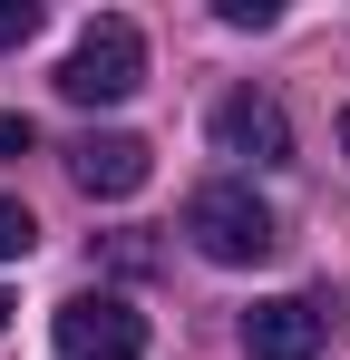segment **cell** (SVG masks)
Segmentation results:
<instances>
[{
  "instance_id": "obj_7",
  "label": "cell",
  "mask_w": 350,
  "mask_h": 360,
  "mask_svg": "<svg viewBox=\"0 0 350 360\" xmlns=\"http://www.w3.org/2000/svg\"><path fill=\"white\" fill-rule=\"evenodd\" d=\"M30 243H39V224H30V205H10V195H0V263H20Z\"/></svg>"
},
{
  "instance_id": "obj_5",
  "label": "cell",
  "mask_w": 350,
  "mask_h": 360,
  "mask_svg": "<svg viewBox=\"0 0 350 360\" xmlns=\"http://www.w3.org/2000/svg\"><path fill=\"white\" fill-rule=\"evenodd\" d=\"M214 146H224V156H243V166H292V117H283V98L233 88L224 108H214Z\"/></svg>"
},
{
  "instance_id": "obj_12",
  "label": "cell",
  "mask_w": 350,
  "mask_h": 360,
  "mask_svg": "<svg viewBox=\"0 0 350 360\" xmlns=\"http://www.w3.org/2000/svg\"><path fill=\"white\" fill-rule=\"evenodd\" d=\"M341 146H350V117H341Z\"/></svg>"
},
{
  "instance_id": "obj_9",
  "label": "cell",
  "mask_w": 350,
  "mask_h": 360,
  "mask_svg": "<svg viewBox=\"0 0 350 360\" xmlns=\"http://www.w3.org/2000/svg\"><path fill=\"white\" fill-rule=\"evenodd\" d=\"M214 10H224V30H273V20H283L273 0H214Z\"/></svg>"
},
{
  "instance_id": "obj_2",
  "label": "cell",
  "mask_w": 350,
  "mask_h": 360,
  "mask_svg": "<svg viewBox=\"0 0 350 360\" xmlns=\"http://www.w3.org/2000/svg\"><path fill=\"white\" fill-rule=\"evenodd\" d=\"M146 88V30L136 20H88L78 30V49L58 59V98H78V108H117V98H136Z\"/></svg>"
},
{
  "instance_id": "obj_1",
  "label": "cell",
  "mask_w": 350,
  "mask_h": 360,
  "mask_svg": "<svg viewBox=\"0 0 350 360\" xmlns=\"http://www.w3.org/2000/svg\"><path fill=\"white\" fill-rule=\"evenodd\" d=\"M185 234H195V253L205 263H263V253H283V224H273V205L253 195V185H195L185 195Z\"/></svg>"
},
{
  "instance_id": "obj_4",
  "label": "cell",
  "mask_w": 350,
  "mask_h": 360,
  "mask_svg": "<svg viewBox=\"0 0 350 360\" xmlns=\"http://www.w3.org/2000/svg\"><path fill=\"white\" fill-rule=\"evenodd\" d=\"M331 311L341 302H311V292H273L243 311V351L253 360H321V341H331Z\"/></svg>"
},
{
  "instance_id": "obj_3",
  "label": "cell",
  "mask_w": 350,
  "mask_h": 360,
  "mask_svg": "<svg viewBox=\"0 0 350 360\" xmlns=\"http://www.w3.org/2000/svg\"><path fill=\"white\" fill-rule=\"evenodd\" d=\"M49 341L58 360H146V311L127 292H78V302H58Z\"/></svg>"
},
{
  "instance_id": "obj_10",
  "label": "cell",
  "mask_w": 350,
  "mask_h": 360,
  "mask_svg": "<svg viewBox=\"0 0 350 360\" xmlns=\"http://www.w3.org/2000/svg\"><path fill=\"white\" fill-rule=\"evenodd\" d=\"M30 146H39V136H30V117H0V166H10V156H30Z\"/></svg>"
},
{
  "instance_id": "obj_8",
  "label": "cell",
  "mask_w": 350,
  "mask_h": 360,
  "mask_svg": "<svg viewBox=\"0 0 350 360\" xmlns=\"http://www.w3.org/2000/svg\"><path fill=\"white\" fill-rule=\"evenodd\" d=\"M30 30H39V0H0V49H20Z\"/></svg>"
},
{
  "instance_id": "obj_11",
  "label": "cell",
  "mask_w": 350,
  "mask_h": 360,
  "mask_svg": "<svg viewBox=\"0 0 350 360\" xmlns=\"http://www.w3.org/2000/svg\"><path fill=\"white\" fill-rule=\"evenodd\" d=\"M0 331H10V302H0Z\"/></svg>"
},
{
  "instance_id": "obj_6",
  "label": "cell",
  "mask_w": 350,
  "mask_h": 360,
  "mask_svg": "<svg viewBox=\"0 0 350 360\" xmlns=\"http://www.w3.org/2000/svg\"><path fill=\"white\" fill-rule=\"evenodd\" d=\"M68 176L88 185V195H136V185L156 176V146H146V136H78V146H68Z\"/></svg>"
}]
</instances>
